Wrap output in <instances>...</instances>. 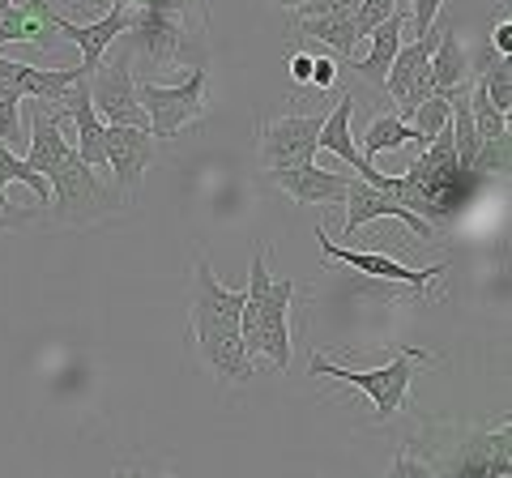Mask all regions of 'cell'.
Masks as SVG:
<instances>
[{
    "label": "cell",
    "instance_id": "10",
    "mask_svg": "<svg viewBox=\"0 0 512 478\" xmlns=\"http://www.w3.org/2000/svg\"><path fill=\"white\" fill-rule=\"evenodd\" d=\"M325 124V111H312V116H278L261 129L256 141V158H261L265 171H282V167H299L316 158V133Z\"/></svg>",
    "mask_w": 512,
    "mask_h": 478
},
{
    "label": "cell",
    "instance_id": "16",
    "mask_svg": "<svg viewBox=\"0 0 512 478\" xmlns=\"http://www.w3.org/2000/svg\"><path fill=\"white\" fill-rule=\"evenodd\" d=\"M30 111V137H26V150H22V163L30 171H39L43 180H52V171L64 163V158L73 154V141L64 137L60 129V120H56V111L39 103V99H30L26 103Z\"/></svg>",
    "mask_w": 512,
    "mask_h": 478
},
{
    "label": "cell",
    "instance_id": "31",
    "mask_svg": "<svg viewBox=\"0 0 512 478\" xmlns=\"http://www.w3.org/2000/svg\"><path fill=\"white\" fill-rule=\"evenodd\" d=\"M440 9H444V0H406V13H410V22H414V35L410 39H419V35H427V30H436Z\"/></svg>",
    "mask_w": 512,
    "mask_h": 478
},
{
    "label": "cell",
    "instance_id": "24",
    "mask_svg": "<svg viewBox=\"0 0 512 478\" xmlns=\"http://www.w3.org/2000/svg\"><path fill=\"white\" fill-rule=\"evenodd\" d=\"M0 146L22 154L26 137H22V94L13 90L9 82H0Z\"/></svg>",
    "mask_w": 512,
    "mask_h": 478
},
{
    "label": "cell",
    "instance_id": "36",
    "mask_svg": "<svg viewBox=\"0 0 512 478\" xmlns=\"http://www.w3.org/2000/svg\"><path fill=\"white\" fill-rule=\"evenodd\" d=\"M111 478H146V474H137V470H111Z\"/></svg>",
    "mask_w": 512,
    "mask_h": 478
},
{
    "label": "cell",
    "instance_id": "33",
    "mask_svg": "<svg viewBox=\"0 0 512 478\" xmlns=\"http://www.w3.org/2000/svg\"><path fill=\"white\" fill-rule=\"evenodd\" d=\"M491 47H495L500 56H512V22H508V13L500 18V26L491 30Z\"/></svg>",
    "mask_w": 512,
    "mask_h": 478
},
{
    "label": "cell",
    "instance_id": "37",
    "mask_svg": "<svg viewBox=\"0 0 512 478\" xmlns=\"http://www.w3.org/2000/svg\"><path fill=\"white\" fill-rule=\"evenodd\" d=\"M274 5H282V9H299L303 0H274Z\"/></svg>",
    "mask_w": 512,
    "mask_h": 478
},
{
    "label": "cell",
    "instance_id": "32",
    "mask_svg": "<svg viewBox=\"0 0 512 478\" xmlns=\"http://www.w3.org/2000/svg\"><path fill=\"white\" fill-rule=\"evenodd\" d=\"M333 82H338V60L333 56H312V82L316 90H333Z\"/></svg>",
    "mask_w": 512,
    "mask_h": 478
},
{
    "label": "cell",
    "instance_id": "34",
    "mask_svg": "<svg viewBox=\"0 0 512 478\" xmlns=\"http://www.w3.org/2000/svg\"><path fill=\"white\" fill-rule=\"evenodd\" d=\"M291 77H295L299 86L312 82V52H295V56H291Z\"/></svg>",
    "mask_w": 512,
    "mask_h": 478
},
{
    "label": "cell",
    "instance_id": "5",
    "mask_svg": "<svg viewBox=\"0 0 512 478\" xmlns=\"http://www.w3.org/2000/svg\"><path fill=\"white\" fill-rule=\"evenodd\" d=\"M427 359H431L427 350L402 346V350H393V359L384 363V368H376V372H350V368H338V363L325 359V355H312L308 372L316 380H338V385L359 389L367 402L376 406V419H393V414L406 406V393L414 385V363H427Z\"/></svg>",
    "mask_w": 512,
    "mask_h": 478
},
{
    "label": "cell",
    "instance_id": "12",
    "mask_svg": "<svg viewBox=\"0 0 512 478\" xmlns=\"http://www.w3.org/2000/svg\"><path fill=\"white\" fill-rule=\"evenodd\" d=\"M436 478H512V423L500 419L491 432H474Z\"/></svg>",
    "mask_w": 512,
    "mask_h": 478
},
{
    "label": "cell",
    "instance_id": "8",
    "mask_svg": "<svg viewBox=\"0 0 512 478\" xmlns=\"http://www.w3.org/2000/svg\"><path fill=\"white\" fill-rule=\"evenodd\" d=\"M90 107L103 124H133V129H150L146 111L137 103V77L133 56H103V65L90 73Z\"/></svg>",
    "mask_w": 512,
    "mask_h": 478
},
{
    "label": "cell",
    "instance_id": "13",
    "mask_svg": "<svg viewBox=\"0 0 512 478\" xmlns=\"http://www.w3.org/2000/svg\"><path fill=\"white\" fill-rule=\"evenodd\" d=\"M103 150H107V171L116 175L120 197H137L141 180H146V167L154 163L158 137L150 129H133V124H107Z\"/></svg>",
    "mask_w": 512,
    "mask_h": 478
},
{
    "label": "cell",
    "instance_id": "6",
    "mask_svg": "<svg viewBox=\"0 0 512 478\" xmlns=\"http://www.w3.org/2000/svg\"><path fill=\"white\" fill-rule=\"evenodd\" d=\"M205 86H210V69L197 65L184 82L163 86V82H137V103L150 120V133L158 141H175V133L188 129L192 120L205 116Z\"/></svg>",
    "mask_w": 512,
    "mask_h": 478
},
{
    "label": "cell",
    "instance_id": "4",
    "mask_svg": "<svg viewBox=\"0 0 512 478\" xmlns=\"http://www.w3.org/2000/svg\"><path fill=\"white\" fill-rule=\"evenodd\" d=\"M295 278L274 282L269 278V248H252L248 265V291L239 308V342L248 359H274V368H291V304H295Z\"/></svg>",
    "mask_w": 512,
    "mask_h": 478
},
{
    "label": "cell",
    "instance_id": "35",
    "mask_svg": "<svg viewBox=\"0 0 512 478\" xmlns=\"http://www.w3.org/2000/svg\"><path fill=\"white\" fill-rule=\"evenodd\" d=\"M5 180H0V227H18V222H26V218H18L13 214V205H9V197H5Z\"/></svg>",
    "mask_w": 512,
    "mask_h": 478
},
{
    "label": "cell",
    "instance_id": "3",
    "mask_svg": "<svg viewBox=\"0 0 512 478\" xmlns=\"http://www.w3.org/2000/svg\"><path fill=\"white\" fill-rule=\"evenodd\" d=\"M397 201L414 210L423 222H431L436 231H444L466 201L474 197V171H466L453 154V129H444L419 150V158L406 167V175H389V188Z\"/></svg>",
    "mask_w": 512,
    "mask_h": 478
},
{
    "label": "cell",
    "instance_id": "15",
    "mask_svg": "<svg viewBox=\"0 0 512 478\" xmlns=\"http://www.w3.org/2000/svg\"><path fill=\"white\" fill-rule=\"evenodd\" d=\"M350 116H355V94H342V103L333 107V111H325V124H320V133H316V150H325V154H333V158H342L350 171H359V180H363V184L389 188V175H380V171L359 154L355 133H350Z\"/></svg>",
    "mask_w": 512,
    "mask_h": 478
},
{
    "label": "cell",
    "instance_id": "22",
    "mask_svg": "<svg viewBox=\"0 0 512 478\" xmlns=\"http://www.w3.org/2000/svg\"><path fill=\"white\" fill-rule=\"evenodd\" d=\"M410 141L419 146V137H414L410 124H406L402 116H397V111H380V116H376L372 124H367V133H363V150H359V154L367 158V163H372L376 154H384V150H402V146H410Z\"/></svg>",
    "mask_w": 512,
    "mask_h": 478
},
{
    "label": "cell",
    "instance_id": "9",
    "mask_svg": "<svg viewBox=\"0 0 512 478\" xmlns=\"http://www.w3.org/2000/svg\"><path fill=\"white\" fill-rule=\"evenodd\" d=\"M316 244H320V252H325L329 261L350 265L367 282H397V286H410V291H419V295H427L431 282H440L448 274V261L427 265V269H410V265H402L397 257H389V252H350L342 244H333L325 227H316Z\"/></svg>",
    "mask_w": 512,
    "mask_h": 478
},
{
    "label": "cell",
    "instance_id": "2",
    "mask_svg": "<svg viewBox=\"0 0 512 478\" xmlns=\"http://www.w3.org/2000/svg\"><path fill=\"white\" fill-rule=\"evenodd\" d=\"M239 308H244V291H231L214 278L210 261H197V274H192V299H188V325H192V342H197V355L205 359L222 385H248L252 380V359L244 355V342H239Z\"/></svg>",
    "mask_w": 512,
    "mask_h": 478
},
{
    "label": "cell",
    "instance_id": "26",
    "mask_svg": "<svg viewBox=\"0 0 512 478\" xmlns=\"http://www.w3.org/2000/svg\"><path fill=\"white\" fill-rule=\"evenodd\" d=\"M478 86H483L487 94V103L500 111V116H512V60H495V65L483 73V77H474Z\"/></svg>",
    "mask_w": 512,
    "mask_h": 478
},
{
    "label": "cell",
    "instance_id": "28",
    "mask_svg": "<svg viewBox=\"0 0 512 478\" xmlns=\"http://www.w3.org/2000/svg\"><path fill=\"white\" fill-rule=\"evenodd\" d=\"M402 5H406V0H359V9L350 13V22H355V35H359V39H367L380 22H389Z\"/></svg>",
    "mask_w": 512,
    "mask_h": 478
},
{
    "label": "cell",
    "instance_id": "17",
    "mask_svg": "<svg viewBox=\"0 0 512 478\" xmlns=\"http://www.w3.org/2000/svg\"><path fill=\"white\" fill-rule=\"evenodd\" d=\"M269 180H274L286 197L295 205H342L346 201V184L350 175H338V171H320L316 163H299V167H282V171H269Z\"/></svg>",
    "mask_w": 512,
    "mask_h": 478
},
{
    "label": "cell",
    "instance_id": "30",
    "mask_svg": "<svg viewBox=\"0 0 512 478\" xmlns=\"http://www.w3.org/2000/svg\"><path fill=\"white\" fill-rule=\"evenodd\" d=\"M389 478H436V466H431V461H423L419 453L410 449V444H402V449H397V457H393Z\"/></svg>",
    "mask_w": 512,
    "mask_h": 478
},
{
    "label": "cell",
    "instance_id": "11",
    "mask_svg": "<svg viewBox=\"0 0 512 478\" xmlns=\"http://www.w3.org/2000/svg\"><path fill=\"white\" fill-rule=\"evenodd\" d=\"M346 227L342 235H355L359 227H367V222H380V218H397L402 227L410 231V239H419V244H427V239H436V227L431 222H423L414 210H406L402 201H397L393 193H384V188H372V184H363L359 175H350V184H346Z\"/></svg>",
    "mask_w": 512,
    "mask_h": 478
},
{
    "label": "cell",
    "instance_id": "14",
    "mask_svg": "<svg viewBox=\"0 0 512 478\" xmlns=\"http://www.w3.org/2000/svg\"><path fill=\"white\" fill-rule=\"evenodd\" d=\"M128 13H133V0H111L103 18L90 22V26H77V22H69V18H60V13H56V35H64L69 43L82 47V60H77V69L94 73V69L103 65V56L120 43V35L128 30Z\"/></svg>",
    "mask_w": 512,
    "mask_h": 478
},
{
    "label": "cell",
    "instance_id": "1",
    "mask_svg": "<svg viewBox=\"0 0 512 478\" xmlns=\"http://www.w3.org/2000/svg\"><path fill=\"white\" fill-rule=\"evenodd\" d=\"M128 56H141L150 69L205 65L210 52V9L205 0H133L124 30Z\"/></svg>",
    "mask_w": 512,
    "mask_h": 478
},
{
    "label": "cell",
    "instance_id": "20",
    "mask_svg": "<svg viewBox=\"0 0 512 478\" xmlns=\"http://www.w3.org/2000/svg\"><path fill=\"white\" fill-rule=\"evenodd\" d=\"M470 47L461 43L457 26H440V39H436V52L427 60V82L431 94H448L457 86H470Z\"/></svg>",
    "mask_w": 512,
    "mask_h": 478
},
{
    "label": "cell",
    "instance_id": "19",
    "mask_svg": "<svg viewBox=\"0 0 512 478\" xmlns=\"http://www.w3.org/2000/svg\"><path fill=\"white\" fill-rule=\"evenodd\" d=\"M402 43H406V5L367 35V52H363V60L355 69L372 90H384V77H389V65H393V56H397V47Z\"/></svg>",
    "mask_w": 512,
    "mask_h": 478
},
{
    "label": "cell",
    "instance_id": "27",
    "mask_svg": "<svg viewBox=\"0 0 512 478\" xmlns=\"http://www.w3.org/2000/svg\"><path fill=\"white\" fill-rule=\"evenodd\" d=\"M470 111H474V129H478V141H500V137H512L508 133V116H500L491 103H487V94L478 82H470Z\"/></svg>",
    "mask_w": 512,
    "mask_h": 478
},
{
    "label": "cell",
    "instance_id": "39",
    "mask_svg": "<svg viewBox=\"0 0 512 478\" xmlns=\"http://www.w3.org/2000/svg\"><path fill=\"white\" fill-rule=\"evenodd\" d=\"M9 5H13V0H0V13H5V9H9Z\"/></svg>",
    "mask_w": 512,
    "mask_h": 478
},
{
    "label": "cell",
    "instance_id": "21",
    "mask_svg": "<svg viewBox=\"0 0 512 478\" xmlns=\"http://www.w3.org/2000/svg\"><path fill=\"white\" fill-rule=\"evenodd\" d=\"M291 35L308 39L316 47H329L338 60H350L359 52V35H355V22L350 18H295Z\"/></svg>",
    "mask_w": 512,
    "mask_h": 478
},
{
    "label": "cell",
    "instance_id": "40",
    "mask_svg": "<svg viewBox=\"0 0 512 478\" xmlns=\"http://www.w3.org/2000/svg\"><path fill=\"white\" fill-rule=\"evenodd\" d=\"M167 478H180V474H167Z\"/></svg>",
    "mask_w": 512,
    "mask_h": 478
},
{
    "label": "cell",
    "instance_id": "29",
    "mask_svg": "<svg viewBox=\"0 0 512 478\" xmlns=\"http://www.w3.org/2000/svg\"><path fill=\"white\" fill-rule=\"evenodd\" d=\"M508 146L512 137H500V141H478V154H474V175H504L508 171Z\"/></svg>",
    "mask_w": 512,
    "mask_h": 478
},
{
    "label": "cell",
    "instance_id": "25",
    "mask_svg": "<svg viewBox=\"0 0 512 478\" xmlns=\"http://www.w3.org/2000/svg\"><path fill=\"white\" fill-rule=\"evenodd\" d=\"M0 180H5V184H26L30 193L39 197V205H52V184H47L39 171H30L22 163V154H13L5 146H0Z\"/></svg>",
    "mask_w": 512,
    "mask_h": 478
},
{
    "label": "cell",
    "instance_id": "7",
    "mask_svg": "<svg viewBox=\"0 0 512 478\" xmlns=\"http://www.w3.org/2000/svg\"><path fill=\"white\" fill-rule=\"evenodd\" d=\"M47 184H52V205H56L60 222H90V218H103L116 210V205H124V197L111 193L99 180V171L77 158V150L52 171Z\"/></svg>",
    "mask_w": 512,
    "mask_h": 478
},
{
    "label": "cell",
    "instance_id": "18",
    "mask_svg": "<svg viewBox=\"0 0 512 478\" xmlns=\"http://www.w3.org/2000/svg\"><path fill=\"white\" fill-rule=\"evenodd\" d=\"M56 35V9L52 0H13V5L0 13V47L5 43H39V47H52Z\"/></svg>",
    "mask_w": 512,
    "mask_h": 478
},
{
    "label": "cell",
    "instance_id": "38",
    "mask_svg": "<svg viewBox=\"0 0 512 478\" xmlns=\"http://www.w3.org/2000/svg\"><path fill=\"white\" fill-rule=\"evenodd\" d=\"M86 5H111V0H86Z\"/></svg>",
    "mask_w": 512,
    "mask_h": 478
},
{
    "label": "cell",
    "instance_id": "23",
    "mask_svg": "<svg viewBox=\"0 0 512 478\" xmlns=\"http://www.w3.org/2000/svg\"><path fill=\"white\" fill-rule=\"evenodd\" d=\"M406 124L414 129V137H419V150H423L431 137L444 133L448 124H453V107H448V94H427V99L406 116Z\"/></svg>",
    "mask_w": 512,
    "mask_h": 478
}]
</instances>
